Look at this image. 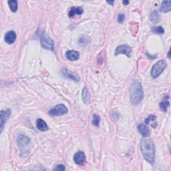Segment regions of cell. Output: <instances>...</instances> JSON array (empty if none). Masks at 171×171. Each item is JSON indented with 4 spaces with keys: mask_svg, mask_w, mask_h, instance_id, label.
I'll use <instances>...</instances> for the list:
<instances>
[{
    "mask_svg": "<svg viewBox=\"0 0 171 171\" xmlns=\"http://www.w3.org/2000/svg\"><path fill=\"white\" fill-rule=\"evenodd\" d=\"M82 100L85 104H88L90 102V94L87 88H83L82 90Z\"/></svg>",
    "mask_w": 171,
    "mask_h": 171,
    "instance_id": "cell-20",
    "label": "cell"
},
{
    "mask_svg": "<svg viewBox=\"0 0 171 171\" xmlns=\"http://www.w3.org/2000/svg\"><path fill=\"white\" fill-rule=\"evenodd\" d=\"M30 140L28 137H27L24 135H19L17 139V143L19 147L20 148H25L30 144Z\"/></svg>",
    "mask_w": 171,
    "mask_h": 171,
    "instance_id": "cell-10",
    "label": "cell"
},
{
    "mask_svg": "<svg viewBox=\"0 0 171 171\" xmlns=\"http://www.w3.org/2000/svg\"><path fill=\"white\" fill-rule=\"evenodd\" d=\"M137 129L138 132L140 133L143 137H149L150 134V130L149 128L145 124L140 123L137 126Z\"/></svg>",
    "mask_w": 171,
    "mask_h": 171,
    "instance_id": "cell-9",
    "label": "cell"
},
{
    "mask_svg": "<svg viewBox=\"0 0 171 171\" xmlns=\"http://www.w3.org/2000/svg\"><path fill=\"white\" fill-rule=\"evenodd\" d=\"M156 116H154V115H150L148 118H147L145 120V123L146 124H150V126L153 127V128H155L157 126V122L156 121Z\"/></svg>",
    "mask_w": 171,
    "mask_h": 171,
    "instance_id": "cell-17",
    "label": "cell"
},
{
    "mask_svg": "<svg viewBox=\"0 0 171 171\" xmlns=\"http://www.w3.org/2000/svg\"><path fill=\"white\" fill-rule=\"evenodd\" d=\"M83 12L82 7H72L70 10L68 15L70 18H74L75 15H81Z\"/></svg>",
    "mask_w": 171,
    "mask_h": 171,
    "instance_id": "cell-12",
    "label": "cell"
},
{
    "mask_svg": "<svg viewBox=\"0 0 171 171\" xmlns=\"http://www.w3.org/2000/svg\"><path fill=\"white\" fill-rule=\"evenodd\" d=\"M150 21L152 22L153 23H157L159 21H160L161 16H160V15L158 14V11L157 10L153 11V12L150 14Z\"/></svg>",
    "mask_w": 171,
    "mask_h": 171,
    "instance_id": "cell-19",
    "label": "cell"
},
{
    "mask_svg": "<svg viewBox=\"0 0 171 171\" xmlns=\"http://www.w3.org/2000/svg\"><path fill=\"white\" fill-rule=\"evenodd\" d=\"M7 3H8L11 11L14 13L16 12L18 10V2L15 0H11V1L7 2Z\"/></svg>",
    "mask_w": 171,
    "mask_h": 171,
    "instance_id": "cell-21",
    "label": "cell"
},
{
    "mask_svg": "<svg viewBox=\"0 0 171 171\" xmlns=\"http://www.w3.org/2000/svg\"><path fill=\"white\" fill-rule=\"evenodd\" d=\"M17 35L14 31H9L5 35V42L8 44H12L16 40Z\"/></svg>",
    "mask_w": 171,
    "mask_h": 171,
    "instance_id": "cell-11",
    "label": "cell"
},
{
    "mask_svg": "<svg viewBox=\"0 0 171 171\" xmlns=\"http://www.w3.org/2000/svg\"><path fill=\"white\" fill-rule=\"evenodd\" d=\"M67 112H68V110L67 107L64 104H60L54 107L49 111L48 113L52 116H60L67 114Z\"/></svg>",
    "mask_w": 171,
    "mask_h": 171,
    "instance_id": "cell-4",
    "label": "cell"
},
{
    "mask_svg": "<svg viewBox=\"0 0 171 171\" xmlns=\"http://www.w3.org/2000/svg\"><path fill=\"white\" fill-rule=\"evenodd\" d=\"M62 71L63 75H64L65 77L72 79V80H74V81L78 82L79 80V78L76 75L72 74L71 72H70V71L69 72V71L67 70V69H63L62 70Z\"/></svg>",
    "mask_w": 171,
    "mask_h": 171,
    "instance_id": "cell-15",
    "label": "cell"
},
{
    "mask_svg": "<svg viewBox=\"0 0 171 171\" xmlns=\"http://www.w3.org/2000/svg\"><path fill=\"white\" fill-rule=\"evenodd\" d=\"M131 51H132V49H131V47L128 45H120L116 49V51H115V55L124 54L128 57H130Z\"/></svg>",
    "mask_w": 171,
    "mask_h": 171,
    "instance_id": "cell-7",
    "label": "cell"
},
{
    "mask_svg": "<svg viewBox=\"0 0 171 171\" xmlns=\"http://www.w3.org/2000/svg\"><path fill=\"white\" fill-rule=\"evenodd\" d=\"M107 3H109V4H110V5H113L114 2L113 1H107Z\"/></svg>",
    "mask_w": 171,
    "mask_h": 171,
    "instance_id": "cell-27",
    "label": "cell"
},
{
    "mask_svg": "<svg viewBox=\"0 0 171 171\" xmlns=\"http://www.w3.org/2000/svg\"><path fill=\"white\" fill-rule=\"evenodd\" d=\"M54 170H66V167L65 165H58L56 166V167L54 169Z\"/></svg>",
    "mask_w": 171,
    "mask_h": 171,
    "instance_id": "cell-25",
    "label": "cell"
},
{
    "mask_svg": "<svg viewBox=\"0 0 171 171\" xmlns=\"http://www.w3.org/2000/svg\"><path fill=\"white\" fill-rule=\"evenodd\" d=\"M122 3H123V4H124L125 6H126V5H128V4L129 2H128V1H123Z\"/></svg>",
    "mask_w": 171,
    "mask_h": 171,
    "instance_id": "cell-26",
    "label": "cell"
},
{
    "mask_svg": "<svg viewBox=\"0 0 171 171\" xmlns=\"http://www.w3.org/2000/svg\"><path fill=\"white\" fill-rule=\"evenodd\" d=\"M36 126L39 130L42 131V132H45L49 129V127L47 126V123L42 120V119L39 118L36 121Z\"/></svg>",
    "mask_w": 171,
    "mask_h": 171,
    "instance_id": "cell-14",
    "label": "cell"
},
{
    "mask_svg": "<svg viewBox=\"0 0 171 171\" xmlns=\"http://www.w3.org/2000/svg\"><path fill=\"white\" fill-rule=\"evenodd\" d=\"M124 19H125V15L124 14H120L118 15V23H123L124 21Z\"/></svg>",
    "mask_w": 171,
    "mask_h": 171,
    "instance_id": "cell-24",
    "label": "cell"
},
{
    "mask_svg": "<svg viewBox=\"0 0 171 171\" xmlns=\"http://www.w3.org/2000/svg\"><path fill=\"white\" fill-rule=\"evenodd\" d=\"M100 122V118L97 114H94L93 118H92V124L95 126H99V124Z\"/></svg>",
    "mask_w": 171,
    "mask_h": 171,
    "instance_id": "cell-23",
    "label": "cell"
},
{
    "mask_svg": "<svg viewBox=\"0 0 171 171\" xmlns=\"http://www.w3.org/2000/svg\"><path fill=\"white\" fill-rule=\"evenodd\" d=\"M11 111L10 109L1 111V113H0V114H1L0 115V128H1L0 133L2 132L5 124L11 116Z\"/></svg>",
    "mask_w": 171,
    "mask_h": 171,
    "instance_id": "cell-5",
    "label": "cell"
},
{
    "mask_svg": "<svg viewBox=\"0 0 171 171\" xmlns=\"http://www.w3.org/2000/svg\"><path fill=\"white\" fill-rule=\"evenodd\" d=\"M153 32L157 34H163L165 33V30L161 26H155L152 28Z\"/></svg>",
    "mask_w": 171,
    "mask_h": 171,
    "instance_id": "cell-22",
    "label": "cell"
},
{
    "mask_svg": "<svg viewBox=\"0 0 171 171\" xmlns=\"http://www.w3.org/2000/svg\"><path fill=\"white\" fill-rule=\"evenodd\" d=\"M41 45L44 49L53 51L54 50V43L52 39L43 34L41 37Z\"/></svg>",
    "mask_w": 171,
    "mask_h": 171,
    "instance_id": "cell-6",
    "label": "cell"
},
{
    "mask_svg": "<svg viewBox=\"0 0 171 171\" xmlns=\"http://www.w3.org/2000/svg\"><path fill=\"white\" fill-rule=\"evenodd\" d=\"M166 62L165 59H161L157 62L153 66L152 70H151V76L153 78L155 79L158 78L160 75L162 71L165 70L166 67Z\"/></svg>",
    "mask_w": 171,
    "mask_h": 171,
    "instance_id": "cell-3",
    "label": "cell"
},
{
    "mask_svg": "<svg viewBox=\"0 0 171 171\" xmlns=\"http://www.w3.org/2000/svg\"><path fill=\"white\" fill-rule=\"evenodd\" d=\"M86 158L85 156V154L82 151H79L76 153L74 156V161L75 164L78 165H82L84 164L86 162Z\"/></svg>",
    "mask_w": 171,
    "mask_h": 171,
    "instance_id": "cell-8",
    "label": "cell"
},
{
    "mask_svg": "<svg viewBox=\"0 0 171 171\" xmlns=\"http://www.w3.org/2000/svg\"><path fill=\"white\" fill-rule=\"evenodd\" d=\"M66 57L70 61H75L79 59V54L77 51L69 50L66 53Z\"/></svg>",
    "mask_w": 171,
    "mask_h": 171,
    "instance_id": "cell-13",
    "label": "cell"
},
{
    "mask_svg": "<svg viewBox=\"0 0 171 171\" xmlns=\"http://www.w3.org/2000/svg\"><path fill=\"white\" fill-rule=\"evenodd\" d=\"M144 96L143 90L141 83L135 81L130 88V101L134 105H137L140 103Z\"/></svg>",
    "mask_w": 171,
    "mask_h": 171,
    "instance_id": "cell-2",
    "label": "cell"
},
{
    "mask_svg": "<svg viewBox=\"0 0 171 171\" xmlns=\"http://www.w3.org/2000/svg\"><path fill=\"white\" fill-rule=\"evenodd\" d=\"M140 150L145 160L151 164L155 161L156 148L153 140L148 137H143L140 142Z\"/></svg>",
    "mask_w": 171,
    "mask_h": 171,
    "instance_id": "cell-1",
    "label": "cell"
},
{
    "mask_svg": "<svg viewBox=\"0 0 171 171\" xmlns=\"http://www.w3.org/2000/svg\"><path fill=\"white\" fill-rule=\"evenodd\" d=\"M170 1H164L162 2L161 6L160 11L162 13H167L170 11Z\"/></svg>",
    "mask_w": 171,
    "mask_h": 171,
    "instance_id": "cell-16",
    "label": "cell"
},
{
    "mask_svg": "<svg viewBox=\"0 0 171 171\" xmlns=\"http://www.w3.org/2000/svg\"><path fill=\"white\" fill-rule=\"evenodd\" d=\"M169 98V96L167 97V99H166V97H165V98L163 99V100L160 103V104H159V106H160V109L165 112H166L167 108H168L170 106Z\"/></svg>",
    "mask_w": 171,
    "mask_h": 171,
    "instance_id": "cell-18",
    "label": "cell"
}]
</instances>
